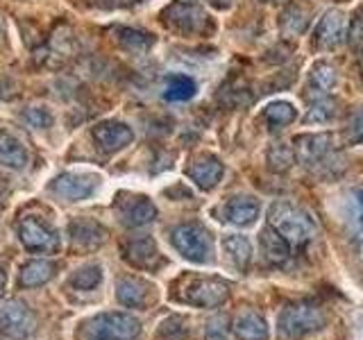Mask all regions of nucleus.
Segmentation results:
<instances>
[{"mask_svg":"<svg viewBox=\"0 0 363 340\" xmlns=\"http://www.w3.org/2000/svg\"><path fill=\"white\" fill-rule=\"evenodd\" d=\"M295 159L313 170L315 175L323 177H336L343 170V157L336 150V139L329 132H315V134H300L293 141Z\"/></svg>","mask_w":363,"mask_h":340,"instance_id":"nucleus-1","label":"nucleus"},{"mask_svg":"<svg viewBox=\"0 0 363 340\" xmlns=\"http://www.w3.org/2000/svg\"><path fill=\"white\" fill-rule=\"evenodd\" d=\"M268 225L275 227L291 245L309 243L315 234V220L311 213L291 202H272L268 209Z\"/></svg>","mask_w":363,"mask_h":340,"instance_id":"nucleus-2","label":"nucleus"},{"mask_svg":"<svg viewBox=\"0 0 363 340\" xmlns=\"http://www.w3.org/2000/svg\"><path fill=\"white\" fill-rule=\"evenodd\" d=\"M141 336V320L132 313L105 311L98 313L82 324V340H136Z\"/></svg>","mask_w":363,"mask_h":340,"instance_id":"nucleus-3","label":"nucleus"},{"mask_svg":"<svg viewBox=\"0 0 363 340\" xmlns=\"http://www.w3.org/2000/svg\"><path fill=\"white\" fill-rule=\"evenodd\" d=\"M170 245L175 252L191 264H211L213 261V236L204 225L184 222L170 230Z\"/></svg>","mask_w":363,"mask_h":340,"instance_id":"nucleus-4","label":"nucleus"},{"mask_svg":"<svg viewBox=\"0 0 363 340\" xmlns=\"http://www.w3.org/2000/svg\"><path fill=\"white\" fill-rule=\"evenodd\" d=\"M327 317L323 313V309H318L313 304L306 302H298L286 306L279 317H277V334L284 340H298L306 334L320 332L325 327Z\"/></svg>","mask_w":363,"mask_h":340,"instance_id":"nucleus-5","label":"nucleus"},{"mask_svg":"<svg viewBox=\"0 0 363 340\" xmlns=\"http://www.w3.org/2000/svg\"><path fill=\"white\" fill-rule=\"evenodd\" d=\"M102 188V177L94 170H66L50 179L48 193L62 202L91 200Z\"/></svg>","mask_w":363,"mask_h":340,"instance_id":"nucleus-6","label":"nucleus"},{"mask_svg":"<svg viewBox=\"0 0 363 340\" xmlns=\"http://www.w3.org/2000/svg\"><path fill=\"white\" fill-rule=\"evenodd\" d=\"M16 234L23 247L37 254H55L62 247L60 232L41 215H23L16 227Z\"/></svg>","mask_w":363,"mask_h":340,"instance_id":"nucleus-7","label":"nucleus"},{"mask_svg":"<svg viewBox=\"0 0 363 340\" xmlns=\"http://www.w3.org/2000/svg\"><path fill=\"white\" fill-rule=\"evenodd\" d=\"M162 21L166 28L182 34V37H196V34H204L211 28V18L207 11L189 3L168 5L162 14Z\"/></svg>","mask_w":363,"mask_h":340,"instance_id":"nucleus-8","label":"nucleus"},{"mask_svg":"<svg viewBox=\"0 0 363 340\" xmlns=\"http://www.w3.org/2000/svg\"><path fill=\"white\" fill-rule=\"evenodd\" d=\"M230 298V283L223 279H193L179 293V302L198 309H216Z\"/></svg>","mask_w":363,"mask_h":340,"instance_id":"nucleus-9","label":"nucleus"},{"mask_svg":"<svg viewBox=\"0 0 363 340\" xmlns=\"http://www.w3.org/2000/svg\"><path fill=\"white\" fill-rule=\"evenodd\" d=\"M37 320L26 304L11 302L0 311V340H30Z\"/></svg>","mask_w":363,"mask_h":340,"instance_id":"nucleus-10","label":"nucleus"},{"mask_svg":"<svg viewBox=\"0 0 363 340\" xmlns=\"http://www.w3.org/2000/svg\"><path fill=\"white\" fill-rule=\"evenodd\" d=\"M347 37V16L343 9H327L313 30V45L318 50H336Z\"/></svg>","mask_w":363,"mask_h":340,"instance_id":"nucleus-11","label":"nucleus"},{"mask_svg":"<svg viewBox=\"0 0 363 340\" xmlns=\"http://www.w3.org/2000/svg\"><path fill=\"white\" fill-rule=\"evenodd\" d=\"M113 209H116L121 222L128 227H145L157 218V207L152 200L139 196V193H121Z\"/></svg>","mask_w":363,"mask_h":340,"instance_id":"nucleus-12","label":"nucleus"},{"mask_svg":"<svg viewBox=\"0 0 363 340\" xmlns=\"http://www.w3.org/2000/svg\"><path fill=\"white\" fill-rule=\"evenodd\" d=\"M91 139L102 154H116L134 141V132L121 120H105L91 130Z\"/></svg>","mask_w":363,"mask_h":340,"instance_id":"nucleus-13","label":"nucleus"},{"mask_svg":"<svg viewBox=\"0 0 363 340\" xmlns=\"http://www.w3.org/2000/svg\"><path fill=\"white\" fill-rule=\"evenodd\" d=\"M186 175L189 179L202 191H211L218 186V181L225 175V166L223 162L216 154H198L196 159H191V164L186 168Z\"/></svg>","mask_w":363,"mask_h":340,"instance_id":"nucleus-14","label":"nucleus"},{"mask_svg":"<svg viewBox=\"0 0 363 340\" xmlns=\"http://www.w3.org/2000/svg\"><path fill=\"white\" fill-rule=\"evenodd\" d=\"M155 298V288L139 277H123L116 283V300L125 309H145Z\"/></svg>","mask_w":363,"mask_h":340,"instance_id":"nucleus-15","label":"nucleus"},{"mask_svg":"<svg viewBox=\"0 0 363 340\" xmlns=\"http://www.w3.org/2000/svg\"><path fill=\"white\" fill-rule=\"evenodd\" d=\"M223 220L234 227H252L261 213V204L252 196H234L223 204Z\"/></svg>","mask_w":363,"mask_h":340,"instance_id":"nucleus-16","label":"nucleus"},{"mask_svg":"<svg viewBox=\"0 0 363 340\" xmlns=\"http://www.w3.org/2000/svg\"><path fill=\"white\" fill-rule=\"evenodd\" d=\"M68 238H71V245L79 249H94L107 241V230L98 220L75 218L68 222Z\"/></svg>","mask_w":363,"mask_h":340,"instance_id":"nucleus-17","label":"nucleus"},{"mask_svg":"<svg viewBox=\"0 0 363 340\" xmlns=\"http://www.w3.org/2000/svg\"><path fill=\"white\" fill-rule=\"evenodd\" d=\"M123 259L134 268H152L157 266V261L162 259V254H159L155 238L139 236V238H130V241L123 243Z\"/></svg>","mask_w":363,"mask_h":340,"instance_id":"nucleus-18","label":"nucleus"},{"mask_svg":"<svg viewBox=\"0 0 363 340\" xmlns=\"http://www.w3.org/2000/svg\"><path fill=\"white\" fill-rule=\"evenodd\" d=\"M30 162V152L23 139L7 128H0V166L11 170H23Z\"/></svg>","mask_w":363,"mask_h":340,"instance_id":"nucleus-19","label":"nucleus"},{"mask_svg":"<svg viewBox=\"0 0 363 340\" xmlns=\"http://www.w3.org/2000/svg\"><path fill=\"white\" fill-rule=\"evenodd\" d=\"M259 252L268 264L281 266L284 261H289L291 256V243L275 230V227L266 225L264 230L259 232Z\"/></svg>","mask_w":363,"mask_h":340,"instance_id":"nucleus-20","label":"nucleus"},{"mask_svg":"<svg viewBox=\"0 0 363 340\" xmlns=\"http://www.w3.org/2000/svg\"><path fill=\"white\" fill-rule=\"evenodd\" d=\"M336 86H338V71L334 64L315 62L309 68V82H306V89H309V96L313 100L329 96Z\"/></svg>","mask_w":363,"mask_h":340,"instance_id":"nucleus-21","label":"nucleus"},{"mask_svg":"<svg viewBox=\"0 0 363 340\" xmlns=\"http://www.w3.org/2000/svg\"><path fill=\"white\" fill-rule=\"evenodd\" d=\"M220 249L225 259L230 261L236 270H247L250 264H252L255 249H252V243H250V238L243 234H225L220 241Z\"/></svg>","mask_w":363,"mask_h":340,"instance_id":"nucleus-22","label":"nucleus"},{"mask_svg":"<svg viewBox=\"0 0 363 340\" xmlns=\"http://www.w3.org/2000/svg\"><path fill=\"white\" fill-rule=\"evenodd\" d=\"M57 266L48 259H30L21 266L16 283L21 288H39L55 277Z\"/></svg>","mask_w":363,"mask_h":340,"instance_id":"nucleus-23","label":"nucleus"},{"mask_svg":"<svg viewBox=\"0 0 363 340\" xmlns=\"http://www.w3.org/2000/svg\"><path fill=\"white\" fill-rule=\"evenodd\" d=\"M234 334L238 340H268L270 327L257 313H243L234 320Z\"/></svg>","mask_w":363,"mask_h":340,"instance_id":"nucleus-24","label":"nucleus"},{"mask_svg":"<svg viewBox=\"0 0 363 340\" xmlns=\"http://www.w3.org/2000/svg\"><path fill=\"white\" fill-rule=\"evenodd\" d=\"M102 279H105V270H102L100 264H86L79 266L77 270H73V275L68 277V286L77 293H91L100 288Z\"/></svg>","mask_w":363,"mask_h":340,"instance_id":"nucleus-25","label":"nucleus"},{"mask_svg":"<svg viewBox=\"0 0 363 340\" xmlns=\"http://www.w3.org/2000/svg\"><path fill=\"white\" fill-rule=\"evenodd\" d=\"M295 116H298V111H295V105L289 100H272L261 111V118H264V123L270 130L286 128V125L295 120Z\"/></svg>","mask_w":363,"mask_h":340,"instance_id":"nucleus-26","label":"nucleus"},{"mask_svg":"<svg viewBox=\"0 0 363 340\" xmlns=\"http://www.w3.org/2000/svg\"><path fill=\"white\" fill-rule=\"evenodd\" d=\"M343 218L357 236H363V186H354L345 193Z\"/></svg>","mask_w":363,"mask_h":340,"instance_id":"nucleus-27","label":"nucleus"},{"mask_svg":"<svg viewBox=\"0 0 363 340\" xmlns=\"http://www.w3.org/2000/svg\"><path fill=\"white\" fill-rule=\"evenodd\" d=\"M196 94H198V84H196V79H193V77L182 75V73L166 77L164 98L168 102H184V100H191Z\"/></svg>","mask_w":363,"mask_h":340,"instance_id":"nucleus-28","label":"nucleus"},{"mask_svg":"<svg viewBox=\"0 0 363 340\" xmlns=\"http://www.w3.org/2000/svg\"><path fill=\"white\" fill-rule=\"evenodd\" d=\"M340 113V102L332 96H325V98H318L313 100V105L309 107L304 116L306 125H329L332 120L338 118Z\"/></svg>","mask_w":363,"mask_h":340,"instance_id":"nucleus-29","label":"nucleus"},{"mask_svg":"<svg viewBox=\"0 0 363 340\" xmlns=\"http://www.w3.org/2000/svg\"><path fill=\"white\" fill-rule=\"evenodd\" d=\"M116 39L125 50H132V52H145L155 45L152 34H147L143 30H134V28H118Z\"/></svg>","mask_w":363,"mask_h":340,"instance_id":"nucleus-30","label":"nucleus"},{"mask_svg":"<svg viewBox=\"0 0 363 340\" xmlns=\"http://www.w3.org/2000/svg\"><path fill=\"white\" fill-rule=\"evenodd\" d=\"M266 164L275 173H286V170L295 164V150L293 145L286 143H272L266 152Z\"/></svg>","mask_w":363,"mask_h":340,"instance_id":"nucleus-31","label":"nucleus"},{"mask_svg":"<svg viewBox=\"0 0 363 340\" xmlns=\"http://www.w3.org/2000/svg\"><path fill=\"white\" fill-rule=\"evenodd\" d=\"M281 32L289 34V37H298L306 28H309V14L300 7V5H291L286 7V11L281 14Z\"/></svg>","mask_w":363,"mask_h":340,"instance_id":"nucleus-32","label":"nucleus"},{"mask_svg":"<svg viewBox=\"0 0 363 340\" xmlns=\"http://www.w3.org/2000/svg\"><path fill=\"white\" fill-rule=\"evenodd\" d=\"M159 336L164 340H184L189 336V324L182 317L173 315L159 324Z\"/></svg>","mask_w":363,"mask_h":340,"instance_id":"nucleus-33","label":"nucleus"},{"mask_svg":"<svg viewBox=\"0 0 363 340\" xmlns=\"http://www.w3.org/2000/svg\"><path fill=\"white\" fill-rule=\"evenodd\" d=\"M345 141H347L350 145L363 143V109H357V111L350 116L347 130H345Z\"/></svg>","mask_w":363,"mask_h":340,"instance_id":"nucleus-34","label":"nucleus"},{"mask_svg":"<svg viewBox=\"0 0 363 340\" xmlns=\"http://www.w3.org/2000/svg\"><path fill=\"white\" fill-rule=\"evenodd\" d=\"M347 43L352 45V48H363V11H359V14H354V18L350 21L347 26Z\"/></svg>","mask_w":363,"mask_h":340,"instance_id":"nucleus-35","label":"nucleus"},{"mask_svg":"<svg viewBox=\"0 0 363 340\" xmlns=\"http://www.w3.org/2000/svg\"><path fill=\"white\" fill-rule=\"evenodd\" d=\"M26 120L32 125V128H41V130L52 125V116L48 113V109H43V107H34V109L26 111Z\"/></svg>","mask_w":363,"mask_h":340,"instance_id":"nucleus-36","label":"nucleus"},{"mask_svg":"<svg viewBox=\"0 0 363 340\" xmlns=\"http://www.w3.org/2000/svg\"><path fill=\"white\" fill-rule=\"evenodd\" d=\"M204 340H230V338H227V334L223 332V329L220 327H209L207 329V336H204Z\"/></svg>","mask_w":363,"mask_h":340,"instance_id":"nucleus-37","label":"nucleus"},{"mask_svg":"<svg viewBox=\"0 0 363 340\" xmlns=\"http://www.w3.org/2000/svg\"><path fill=\"white\" fill-rule=\"evenodd\" d=\"M132 3H136V0H98V5L102 7H128Z\"/></svg>","mask_w":363,"mask_h":340,"instance_id":"nucleus-38","label":"nucleus"},{"mask_svg":"<svg viewBox=\"0 0 363 340\" xmlns=\"http://www.w3.org/2000/svg\"><path fill=\"white\" fill-rule=\"evenodd\" d=\"M234 3L236 0H211V5L216 7V9H230V7H234Z\"/></svg>","mask_w":363,"mask_h":340,"instance_id":"nucleus-39","label":"nucleus"},{"mask_svg":"<svg viewBox=\"0 0 363 340\" xmlns=\"http://www.w3.org/2000/svg\"><path fill=\"white\" fill-rule=\"evenodd\" d=\"M5 288H7V272L0 268V298H3Z\"/></svg>","mask_w":363,"mask_h":340,"instance_id":"nucleus-40","label":"nucleus"},{"mask_svg":"<svg viewBox=\"0 0 363 340\" xmlns=\"http://www.w3.org/2000/svg\"><path fill=\"white\" fill-rule=\"evenodd\" d=\"M257 3H264V5H275V3H284V0H257Z\"/></svg>","mask_w":363,"mask_h":340,"instance_id":"nucleus-41","label":"nucleus"},{"mask_svg":"<svg viewBox=\"0 0 363 340\" xmlns=\"http://www.w3.org/2000/svg\"><path fill=\"white\" fill-rule=\"evenodd\" d=\"M359 254H361V259H363V236H359Z\"/></svg>","mask_w":363,"mask_h":340,"instance_id":"nucleus-42","label":"nucleus"},{"mask_svg":"<svg viewBox=\"0 0 363 340\" xmlns=\"http://www.w3.org/2000/svg\"><path fill=\"white\" fill-rule=\"evenodd\" d=\"M0 32H3V30H0Z\"/></svg>","mask_w":363,"mask_h":340,"instance_id":"nucleus-43","label":"nucleus"}]
</instances>
